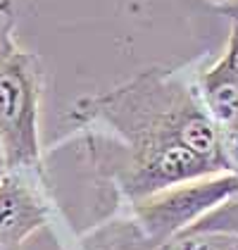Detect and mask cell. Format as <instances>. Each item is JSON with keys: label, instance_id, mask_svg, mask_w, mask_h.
Returning a JSON list of instances; mask_svg holds the SVG:
<instances>
[{"label": "cell", "instance_id": "cell-2", "mask_svg": "<svg viewBox=\"0 0 238 250\" xmlns=\"http://www.w3.org/2000/svg\"><path fill=\"white\" fill-rule=\"evenodd\" d=\"M236 193L238 176L224 172L169 186L136 203H129L131 219L121 224L129 233H134V246L129 250H158L164 243H172L177 236Z\"/></svg>", "mask_w": 238, "mask_h": 250}, {"label": "cell", "instance_id": "cell-9", "mask_svg": "<svg viewBox=\"0 0 238 250\" xmlns=\"http://www.w3.org/2000/svg\"><path fill=\"white\" fill-rule=\"evenodd\" d=\"M226 45H231L238 55V12L234 15V29H231V36H229V43H226Z\"/></svg>", "mask_w": 238, "mask_h": 250}, {"label": "cell", "instance_id": "cell-8", "mask_svg": "<svg viewBox=\"0 0 238 250\" xmlns=\"http://www.w3.org/2000/svg\"><path fill=\"white\" fill-rule=\"evenodd\" d=\"M217 7L219 10H224L229 17H234L238 12V0H217Z\"/></svg>", "mask_w": 238, "mask_h": 250}, {"label": "cell", "instance_id": "cell-10", "mask_svg": "<svg viewBox=\"0 0 238 250\" xmlns=\"http://www.w3.org/2000/svg\"><path fill=\"white\" fill-rule=\"evenodd\" d=\"M7 174V160H5V153H2V146H0V181L5 179Z\"/></svg>", "mask_w": 238, "mask_h": 250}, {"label": "cell", "instance_id": "cell-7", "mask_svg": "<svg viewBox=\"0 0 238 250\" xmlns=\"http://www.w3.org/2000/svg\"><path fill=\"white\" fill-rule=\"evenodd\" d=\"M17 50L15 41V7L10 0H0V67Z\"/></svg>", "mask_w": 238, "mask_h": 250}, {"label": "cell", "instance_id": "cell-6", "mask_svg": "<svg viewBox=\"0 0 238 250\" xmlns=\"http://www.w3.org/2000/svg\"><path fill=\"white\" fill-rule=\"evenodd\" d=\"M174 250H238L236 233H181L174 241Z\"/></svg>", "mask_w": 238, "mask_h": 250}, {"label": "cell", "instance_id": "cell-1", "mask_svg": "<svg viewBox=\"0 0 238 250\" xmlns=\"http://www.w3.org/2000/svg\"><path fill=\"white\" fill-rule=\"evenodd\" d=\"M67 119L115 134V141H88L100 174L136 172L172 146H186L226 172L217 124L205 112L196 81H186L177 69H145L112 91L79 100Z\"/></svg>", "mask_w": 238, "mask_h": 250}, {"label": "cell", "instance_id": "cell-3", "mask_svg": "<svg viewBox=\"0 0 238 250\" xmlns=\"http://www.w3.org/2000/svg\"><path fill=\"white\" fill-rule=\"evenodd\" d=\"M40 79L39 58L20 48L0 67V146L7 172L39 174Z\"/></svg>", "mask_w": 238, "mask_h": 250}, {"label": "cell", "instance_id": "cell-4", "mask_svg": "<svg viewBox=\"0 0 238 250\" xmlns=\"http://www.w3.org/2000/svg\"><path fill=\"white\" fill-rule=\"evenodd\" d=\"M31 174L7 172L0 181V250L20 248L48 222L50 205Z\"/></svg>", "mask_w": 238, "mask_h": 250}, {"label": "cell", "instance_id": "cell-5", "mask_svg": "<svg viewBox=\"0 0 238 250\" xmlns=\"http://www.w3.org/2000/svg\"><path fill=\"white\" fill-rule=\"evenodd\" d=\"M200 103L217 129L238 126V55L226 45L224 55L196 77Z\"/></svg>", "mask_w": 238, "mask_h": 250}]
</instances>
